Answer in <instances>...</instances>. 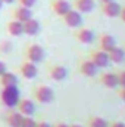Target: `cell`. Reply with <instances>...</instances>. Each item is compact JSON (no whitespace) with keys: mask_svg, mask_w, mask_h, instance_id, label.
<instances>
[{"mask_svg":"<svg viewBox=\"0 0 125 127\" xmlns=\"http://www.w3.org/2000/svg\"><path fill=\"white\" fill-rule=\"evenodd\" d=\"M7 71V66H6V64L3 62V61H0V75L3 74V72H6Z\"/></svg>","mask_w":125,"mask_h":127,"instance_id":"obj_31","label":"cell"},{"mask_svg":"<svg viewBox=\"0 0 125 127\" xmlns=\"http://www.w3.org/2000/svg\"><path fill=\"white\" fill-rule=\"evenodd\" d=\"M24 56L27 61H30L32 64H40L44 61L46 53H44V49L38 43H30L24 49Z\"/></svg>","mask_w":125,"mask_h":127,"instance_id":"obj_1","label":"cell"},{"mask_svg":"<svg viewBox=\"0 0 125 127\" xmlns=\"http://www.w3.org/2000/svg\"><path fill=\"white\" fill-rule=\"evenodd\" d=\"M116 46V40L113 35L107 34V32H102L99 35V49L103 50V52H110L113 47Z\"/></svg>","mask_w":125,"mask_h":127,"instance_id":"obj_12","label":"cell"},{"mask_svg":"<svg viewBox=\"0 0 125 127\" xmlns=\"http://www.w3.org/2000/svg\"><path fill=\"white\" fill-rule=\"evenodd\" d=\"M19 75L22 78H27V80H31V78H35L37 74H38V69H37V64H32L27 59H24L21 65H19Z\"/></svg>","mask_w":125,"mask_h":127,"instance_id":"obj_6","label":"cell"},{"mask_svg":"<svg viewBox=\"0 0 125 127\" xmlns=\"http://www.w3.org/2000/svg\"><path fill=\"white\" fill-rule=\"evenodd\" d=\"M100 83L102 86L107 89H116L118 87V75L116 72H103L100 75Z\"/></svg>","mask_w":125,"mask_h":127,"instance_id":"obj_17","label":"cell"},{"mask_svg":"<svg viewBox=\"0 0 125 127\" xmlns=\"http://www.w3.org/2000/svg\"><path fill=\"white\" fill-rule=\"evenodd\" d=\"M3 1V4H12V3H15L16 0H1Z\"/></svg>","mask_w":125,"mask_h":127,"instance_id":"obj_33","label":"cell"},{"mask_svg":"<svg viewBox=\"0 0 125 127\" xmlns=\"http://www.w3.org/2000/svg\"><path fill=\"white\" fill-rule=\"evenodd\" d=\"M32 96L38 103H50L55 99V92L47 84H37L32 89Z\"/></svg>","mask_w":125,"mask_h":127,"instance_id":"obj_3","label":"cell"},{"mask_svg":"<svg viewBox=\"0 0 125 127\" xmlns=\"http://www.w3.org/2000/svg\"><path fill=\"white\" fill-rule=\"evenodd\" d=\"M116 75H118V86L119 87H125V71L116 72Z\"/></svg>","mask_w":125,"mask_h":127,"instance_id":"obj_25","label":"cell"},{"mask_svg":"<svg viewBox=\"0 0 125 127\" xmlns=\"http://www.w3.org/2000/svg\"><path fill=\"white\" fill-rule=\"evenodd\" d=\"M62 21L69 28H78L83 25V13L77 12L75 9H71L62 16Z\"/></svg>","mask_w":125,"mask_h":127,"instance_id":"obj_4","label":"cell"},{"mask_svg":"<svg viewBox=\"0 0 125 127\" xmlns=\"http://www.w3.org/2000/svg\"><path fill=\"white\" fill-rule=\"evenodd\" d=\"M10 49H12V43H10V41L3 40V41L0 43V50H1V52H9Z\"/></svg>","mask_w":125,"mask_h":127,"instance_id":"obj_26","label":"cell"},{"mask_svg":"<svg viewBox=\"0 0 125 127\" xmlns=\"http://www.w3.org/2000/svg\"><path fill=\"white\" fill-rule=\"evenodd\" d=\"M107 126H109V121H106L103 117H99V115H91L87 120V127H107Z\"/></svg>","mask_w":125,"mask_h":127,"instance_id":"obj_22","label":"cell"},{"mask_svg":"<svg viewBox=\"0 0 125 127\" xmlns=\"http://www.w3.org/2000/svg\"><path fill=\"white\" fill-rule=\"evenodd\" d=\"M78 69H80V72H81L83 75H85V77H94V75L97 74V71H99V68H97L90 59H81V61L78 62Z\"/></svg>","mask_w":125,"mask_h":127,"instance_id":"obj_15","label":"cell"},{"mask_svg":"<svg viewBox=\"0 0 125 127\" xmlns=\"http://www.w3.org/2000/svg\"><path fill=\"white\" fill-rule=\"evenodd\" d=\"M118 18L125 24V6H121V12H119V16Z\"/></svg>","mask_w":125,"mask_h":127,"instance_id":"obj_29","label":"cell"},{"mask_svg":"<svg viewBox=\"0 0 125 127\" xmlns=\"http://www.w3.org/2000/svg\"><path fill=\"white\" fill-rule=\"evenodd\" d=\"M118 97H119L122 102H125V87H119V89H118Z\"/></svg>","mask_w":125,"mask_h":127,"instance_id":"obj_28","label":"cell"},{"mask_svg":"<svg viewBox=\"0 0 125 127\" xmlns=\"http://www.w3.org/2000/svg\"><path fill=\"white\" fill-rule=\"evenodd\" d=\"M71 6L80 13H90L94 9V0H72Z\"/></svg>","mask_w":125,"mask_h":127,"instance_id":"obj_16","label":"cell"},{"mask_svg":"<svg viewBox=\"0 0 125 127\" xmlns=\"http://www.w3.org/2000/svg\"><path fill=\"white\" fill-rule=\"evenodd\" d=\"M1 7H3V1L0 0V9H1Z\"/></svg>","mask_w":125,"mask_h":127,"instance_id":"obj_36","label":"cell"},{"mask_svg":"<svg viewBox=\"0 0 125 127\" xmlns=\"http://www.w3.org/2000/svg\"><path fill=\"white\" fill-rule=\"evenodd\" d=\"M0 86L1 87H9V86H18V75L15 72L6 71L0 75Z\"/></svg>","mask_w":125,"mask_h":127,"instance_id":"obj_20","label":"cell"},{"mask_svg":"<svg viewBox=\"0 0 125 127\" xmlns=\"http://www.w3.org/2000/svg\"><path fill=\"white\" fill-rule=\"evenodd\" d=\"M0 100L3 102L4 106L7 108H15L18 100H19V90L18 86H9V87H3L0 92Z\"/></svg>","mask_w":125,"mask_h":127,"instance_id":"obj_2","label":"cell"},{"mask_svg":"<svg viewBox=\"0 0 125 127\" xmlns=\"http://www.w3.org/2000/svg\"><path fill=\"white\" fill-rule=\"evenodd\" d=\"M74 37H75L77 41H80L83 44H91L94 41V32L90 28H87V27H78V28H75Z\"/></svg>","mask_w":125,"mask_h":127,"instance_id":"obj_8","label":"cell"},{"mask_svg":"<svg viewBox=\"0 0 125 127\" xmlns=\"http://www.w3.org/2000/svg\"><path fill=\"white\" fill-rule=\"evenodd\" d=\"M69 127H84V126H81V124H69Z\"/></svg>","mask_w":125,"mask_h":127,"instance_id":"obj_34","label":"cell"},{"mask_svg":"<svg viewBox=\"0 0 125 127\" xmlns=\"http://www.w3.org/2000/svg\"><path fill=\"white\" fill-rule=\"evenodd\" d=\"M35 127H52V124H49L47 121L41 120V121H37V126H35Z\"/></svg>","mask_w":125,"mask_h":127,"instance_id":"obj_30","label":"cell"},{"mask_svg":"<svg viewBox=\"0 0 125 127\" xmlns=\"http://www.w3.org/2000/svg\"><path fill=\"white\" fill-rule=\"evenodd\" d=\"M88 59H90V61L97 66V68H107V65L110 64L107 53H106V52H103V50H100V49L91 50V52H90Z\"/></svg>","mask_w":125,"mask_h":127,"instance_id":"obj_7","label":"cell"},{"mask_svg":"<svg viewBox=\"0 0 125 127\" xmlns=\"http://www.w3.org/2000/svg\"><path fill=\"white\" fill-rule=\"evenodd\" d=\"M22 27H24V34L27 35H37L40 32V22L35 19V18H30L28 21L22 22Z\"/></svg>","mask_w":125,"mask_h":127,"instance_id":"obj_19","label":"cell"},{"mask_svg":"<svg viewBox=\"0 0 125 127\" xmlns=\"http://www.w3.org/2000/svg\"><path fill=\"white\" fill-rule=\"evenodd\" d=\"M35 126H37V121L32 117H24L22 124H21V127H35Z\"/></svg>","mask_w":125,"mask_h":127,"instance_id":"obj_23","label":"cell"},{"mask_svg":"<svg viewBox=\"0 0 125 127\" xmlns=\"http://www.w3.org/2000/svg\"><path fill=\"white\" fill-rule=\"evenodd\" d=\"M50 9L56 16L62 18L68 10L72 9V6H71V3L68 0H50Z\"/></svg>","mask_w":125,"mask_h":127,"instance_id":"obj_10","label":"cell"},{"mask_svg":"<svg viewBox=\"0 0 125 127\" xmlns=\"http://www.w3.org/2000/svg\"><path fill=\"white\" fill-rule=\"evenodd\" d=\"M22 120H24V115L21 112H18L16 109H9L6 114H4V123L9 127H21L22 124Z\"/></svg>","mask_w":125,"mask_h":127,"instance_id":"obj_13","label":"cell"},{"mask_svg":"<svg viewBox=\"0 0 125 127\" xmlns=\"http://www.w3.org/2000/svg\"><path fill=\"white\" fill-rule=\"evenodd\" d=\"M100 3H106V1H112V0H99Z\"/></svg>","mask_w":125,"mask_h":127,"instance_id":"obj_35","label":"cell"},{"mask_svg":"<svg viewBox=\"0 0 125 127\" xmlns=\"http://www.w3.org/2000/svg\"><path fill=\"white\" fill-rule=\"evenodd\" d=\"M16 111L21 112L24 117H32V114L35 112V105L31 99H19L18 103H16Z\"/></svg>","mask_w":125,"mask_h":127,"instance_id":"obj_9","label":"cell"},{"mask_svg":"<svg viewBox=\"0 0 125 127\" xmlns=\"http://www.w3.org/2000/svg\"><path fill=\"white\" fill-rule=\"evenodd\" d=\"M100 12L107 16V18H118L119 12H121V4L116 0L112 1H106V3H100Z\"/></svg>","mask_w":125,"mask_h":127,"instance_id":"obj_5","label":"cell"},{"mask_svg":"<svg viewBox=\"0 0 125 127\" xmlns=\"http://www.w3.org/2000/svg\"><path fill=\"white\" fill-rule=\"evenodd\" d=\"M52 127H69V124H66V123H56V124H53Z\"/></svg>","mask_w":125,"mask_h":127,"instance_id":"obj_32","label":"cell"},{"mask_svg":"<svg viewBox=\"0 0 125 127\" xmlns=\"http://www.w3.org/2000/svg\"><path fill=\"white\" fill-rule=\"evenodd\" d=\"M16 1H18L19 6H24V7H30V9H31L32 6L35 4L37 0H16Z\"/></svg>","mask_w":125,"mask_h":127,"instance_id":"obj_24","label":"cell"},{"mask_svg":"<svg viewBox=\"0 0 125 127\" xmlns=\"http://www.w3.org/2000/svg\"><path fill=\"white\" fill-rule=\"evenodd\" d=\"M107 127H125L124 121H119V120H113V121H109V126Z\"/></svg>","mask_w":125,"mask_h":127,"instance_id":"obj_27","label":"cell"},{"mask_svg":"<svg viewBox=\"0 0 125 127\" xmlns=\"http://www.w3.org/2000/svg\"><path fill=\"white\" fill-rule=\"evenodd\" d=\"M6 31H7L9 35H12V37H19V35H22V34H24L22 22H19V21H16V19L7 21V24H6Z\"/></svg>","mask_w":125,"mask_h":127,"instance_id":"obj_18","label":"cell"},{"mask_svg":"<svg viewBox=\"0 0 125 127\" xmlns=\"http://www.w3.org/2000/svg\"><path fill=\"white\" fill-rule=\"evenodd\" d=\"M47 74H49V77H50L52 80H55V81H63V80L68 77V69H66L63 65L56 64V65H50V66H49Z\"/></svg>","mask_w":125,"mask_h":127,"instance_id":"obj_11","label":"cell"},{"mask_svg":"<svg viewBox=\"0 0 125 127\" xmlns=\"http://www.w3.org/2000/svg\"><path fill=\"white\" fill-rule=\"evenodd\" d=\"M30 18H32V10L30 7H24V6H15L12 9V19H16L19 22H25Z\"/></svg>","mask_w":125,"mask_h":127,"instance_id":"obj_14","label":"cell"},{"mask_svg":"<svg viewBox=\"0 0 125 127\" xmlns=\"http://www.w3.org/2000/svg\"><path fill=\"white\" fill-rule=\"evenodd\" d=\"M107 56L112 64H122L125 61V49L115 46L110 52H107Z\"/></svg>","mask_w":125,"mask_h":127,"instance_id":"obj_21","label":"cell"}]
</instances>
